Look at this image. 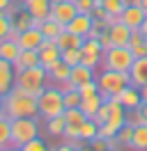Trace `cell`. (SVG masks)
I'll return each mask as SVG.
<instances>
[{
    "instance_id": "6da1fadb",
    "label": "cell",
    "mask_w": 147,
    "mask_h": 151,
    "mask_svg": "<svg viewBox=\"0 0 147 151\" xmlns=\"http://www.w3.org/2000/svg\"><path fill=\"white\" fill-rule=\"evenodd\" d=\"M2 110L9 119H18V117H39V105L37 99L23 92L21 87H12L7 94L2 96Z\"/></svg>"
},
{
    "instance_id": "7a4b0ae2",
    "label": "cell",
    "mask_w": 147,
    "mask_h": 151,
    "mask_svg": "<svg viewBox=\"0 0 147 151\" xmlns=\"http://www.w3.org/2000/svg\"><path fill=\"white\" fill-rule=\"evenodd\" d=\"M99 83V94L103 101H110L124 89L127 85H131V76L129 71H113V69H103L101 76L97 78Z\"/></svg>"
},
{
    "instance_id": "3957f363",
    "label": "cell",
    "mask_w": 147,
    "mask_h": 151,
    "mask_svg": "<svg viewBox=\"0 0 147 151\" xmlns=\"http://www.w3.org/2000/svg\"><path fill=\"white\" fill-rule=\"evenodd\" d=\"M46 80H48V71L44 66H32V69H23L16 71V87H21L23 92H28L30 96H39L46 89Z\"/></svg>"
},
{
    "instance_id": "277c9868",
    "label": "cell",
    "mask_w": 147,
    "mask_h": 151,
    "mask_svg": "<svg viewBox=\"0 0 147 151\" xmlns=\"http://www.w3.org/2000/svg\"><path fill=\"white\" fill-rule=\"evenodd\" d=\"M37 105H39V117L44 119H53L57 114H64V96L57 85L46 87L41 94L37 96Z\"/></svg>"
},
{
    "instance_id": "5b68a950",
    "label": "cell",
    "mask_w": 147,
    "mask_h": 151,
    "mask_svg": "<svg viewBox=\"0 0 147 151\" xmlns=\"http://www.w3.org/2000/svg\"><path fill=\"white\" fill-rule=\"evenodd\" d=\"M39 135V117H18L12 119V147H23Z\"/></svg>"
},
{
    "instance_id": "8992f818",
    "label": "cell",
    "mask_w": 147,
    "mask_h": 151,
    "mask_svg": "<svg viewBox=\"0 0 147 151\" xmlns=\"http://www.w3.org/2000/svg\"><path fill=\"white\" fill-rule=\"evenodd\" d=\"M133 53L129 46H113L103 53V69H113V71H131L133 66Z\"/></svg>"
},
{
    "instance_id": "52a82bcc",
    "label": "cell",
    "mask_w": 147,
    "mask_h": 151,
    "mask_svg": "<svg viewBox=\"0 0 147 151\" xmlns=\"http://www.w3.org/2000/svg\"><path fill=\"white\" fill-rule=\"evenodd\" d=\"M90 117L83 112L81 108H64V122H67V126H64V140L67 142H74V140H81V128L83 124L87 122Z\"/></svg>"
},
{
    "instance_id": "ba28073f",
    "label": "cell",
    "mask_w": 147,
    "mask_h": 151,
    "mask_svg": "<svg viewBox=\"0 0 147 151\" xmlns=\"http://www.w3.org/2000/svg\"><path fill=\"white\" fill-rule=\"evenodd\" d=\"M57 62H62V50L55 44V39H44V44L39 48V64L44 66L46 71H51Z\"/></svg>"
},
{
    "instance_id": "9c48e42d",
    "label": "cell",
    "mask_w": 147,
    "mask_h": 151,
    "mask_svg": "<svg viewBox=\"0 0 147 151\" xmlns=\"http://www.w3.org/2000/svg\"><path fill=\"white\" fill-rule=\"evenodd\" d=\"M44 32L39 28H28L25 32H18V46H21V50H39L41 48V44H44Z\"/></svg>"
},
{
    "instance_id": "30bf717a",
    "label": "cell",
    "mask_w": 147,
    "mask_h": 151,
    "mask_svg": "<svg viewBox=\"0 0 147 151\" xmlns=\"http://www.w3.org/2000/svg\"><path fill=\"white\" fill-rule=\"evenodd\" d=\"M76 14H78V9H76V2L74 0H64V2L51 5V19H55L57 23H62V25H67Z\"/></svg>"
},
{
    "instance_id": "8fae6325",
    "label": "cell",
    "mask_w": 147,
    "mask_h": 151,
    "mask_svg": "<svg viewBox=\"0 0 147 151\" xmlns=\"http://www.w3.org/2000/svg\"><path fill=\"white\" fill-rule=\"evenodd\" d=\"M131 32H133V30L129 28L127 23H122L119 19L108 25V35H110L113 46H129V41H131Z\"/></svg>"
},
{
    "instance_id": "7c38bea8",
    "label": "cell",
    "mask_w": 147,
    "mask_h": 151,
    "mask_svg": "<svg viewBox=\"0 0 147 151\" xmlns=\"http://www.w3.org/2000/svg\"><path fill=\"white\" fill-rule=\"evenodd\" d=\"M14 85H16V69L12 62L0 57V96H5Z\"/></svg>"
},
{
    "instance_id": "4fadbf2b",
    "label": "cell",
    "mask_w": 147,
    "mask_h": 151,
    "mask_svg": "<svg viewBox=\"0 0 147 151\" xmlns=\"http://www.w3.org/2000/svg\"><path fill=\"white\" fill-rule=\"evenodd\" d=\"M92 14H76L64 28L69 30V32H74V35H81V37L87 39V35H90V30H92Z\"/></svg>"
},
{
    "instance_id": "5bb4252c",
    "label": "cell",
    "mask_w": 147,
    "mask_h": 151,
    "mask_svg": "<svg viewBox=\"0 0 147 151\" xmlns=\"http://www.w3.org/2000/svg\"><path fill=\"white\" fill-rule=\"evenodd\" d=\"M129 76H131V85H136L138 89L145 87L147 85V57H136Z\"/></svg>"
},
{
    "instance_id": "9a60e30c",
    "label": "cell",
    "mask_w": 147,
    "mask_h": 151,
    "mask_svg": "<svg viewBox=\"0 0 147 151\" xmlns=\"http://www.w3.org/2000/svg\"><path fill=\"white\" fill-rule=\"evenodd\" d=\"M115 99H117V101H119L122 105H124L127 110H131V108H138V105L143 103L140 89H138L136 85H127V87H124V89H122V92H119L117 96H115Z\"/></svg>"
},
{
    "instance_id": "2e32d148",
    "label": "cell",
    "mask_w": 147,
    "mask_h": 151,
    "mask_svg": "<svg viewBox=\"0 0 147 151\" xmlns=\"http://www.w3.org/2000/svg\"><path fill=\"white\" fill-rule=\"evenodd\" d=\"M145 16H147V14L143 12V7H127V9L122 12L119 21H122V23H127L131 30H138L140 25H143Z\"/></svg>"
},
{
    "instance_id": "e0dca14e",
    "label": "cell",
    "mask_w": 147,
    "mask_h": 151,
    "mask_svg": "<svg viewBox=\"0 0 147 151\" xmlns=\"http://www.w3.org/2000/svg\"><path fill=\"white\" fill-rule=\"evenodd\" d=\"M55 44L60 46V50H67V48H83V44H85V37H81V35H74V32H69V30L64 28L62 32L57 35Z\"/></svg>"
},
{
    "instance_id": "ac0fdd59",
    "label": "cell",
    "mask_w": 147,
    "mask_h": 151,
    "mask_svg": "<svg viewBox=\"0 0 147 151\" xmlns=\"http://www.w3.org/2000/svg\"><path fill=\"white\" fill-rule=\"evenodd\" d=\"M97 76H94V69H90V66L85 64H76L71 66V73H69V80H71L76 87H81L83 83H90V80H94Z\"/></svg>"
},
{
    "instance_id": "d6986e66",
    "label": "cell",
    "mask_w": 147,
    "mask_h": 151,
    "mask_svg": "<svg viewBox=\"0 0 147 151\" xmlns=\"http://www.w3.org/2000/svg\"><path fill=\"white\" fill-rule=\"evenodd\" d=\"M23 7H25L35 19H48V16H51V0H25Z\"/></svg>"
},
{
    "instance_id": "ffe728a7",
    "label": "cell",
    "mask_w": 147,
    "mask_h": 151,
    "mask_svg": "<svg viewBox=\"0 0 147 151\" xmlns=\"http://www.w3.org/2000/svg\"><path fill=\"white\" fill-rule=\"evenodd\" d=\"M32 66H39V50H21L18 57L14 60V69L23 71V69H32Z\"/></svg>"
},
{
    "instance_id": "44dd1931",
    "label": "cell",
    "mask_w": 147,
    "mask_h": 151,
    "mask_svg": "<svg viewBox=\"0 0 147 151\" xmlns=\"http://www.w3.org/2000/svg\"><path fill=\"white\" fill-rule=\"evenodd\" d=\"M129 48H131L133 57H147V37L140 32V30H133V32H131Z\"/></svg>"
},
{
    "instance_id": "7402d4cb",
    "label": "cell",
    "mask_w": 147,
    "mask_h": 151,
    "mask_svg": "<svg viewBox=\"0 0 147 151\" xmlns=\"http://www.w3.org/2000/svg\"><path fill=\"white\" fill-rule=\"evenodd\" d=\"M18 53H21V46H18L16 39H2L0 41V57L2 60H7V62H12L14 64V60L18 57Z\"/></svg>"
},
{
    "instance_id": "603a6c76",
    "label": "cell",
    "mask_w": 147,
    "mask_h": 151,
    "mask_svg": "<svg viewBox=\"0 0 147 151\" xmlns=\"http://www.w3.org/2000/svg\"><path fill=\"white\" fill-rule=\"evenodd\" d=\"M69 73H71V66L64 64V62H57V64L48 71V80H51L53 85H60L64 80H69Z\"/></svg>"
},
{
    "instance_id": "cb8c5ba5",
    "label": "cell",
    "mask_w": 147,
    "mask_h": 151,
    "mask_svg": "<svg viewBox=\"0 0 147 151\" xmlns=\"http://www.w3.org/2000/svg\"><path fill=\"white\" fill-rule=\"evenodd\" d=\"M131 149H136V151H147V124H138V126H133Z\"/></svg>"
},
{
    "instance_id": "d4e9b609",
    "label": "cell",
    "mask_w": 147,
    "mask_h": 151,
    "mask_svg": "<svg viewBox=\"0 0 147 151\" xmlns=\"http://www.w3.org/2000/svg\"><path fill=\"white\" fill-rule=\"evenodd\" d=\"M32 21H35V16H32L25 7H21V9H18V14L14 16V21H12V25H14V30H16V32H25L28 28H32Z\"/></svg>"
},
{
    "instance_id": "484cf974",
    "label": "cell",
    "mask_w": 147,
    "mask_h": 151,
    "mask_svg": "<svg viewBox=\"0 0 147 151\" xmlns=\"http://www.w3.org/2000/svg\"><path fill=\"white\" fill-rule=\"evenodd\" d=\"M12 147V119L7 114L0 117V149Z\"/></svg>"
},
{
    "instance_id": "4316f807",
    "label": "cell",
    "mask_w": 147,
    "mask_h": 151,
    "mask_svg": "<svg viewBox=\"0 0 147 151\" xmlns=\"http://www.w3.org/2000/svg\"><path fill=\"white\" fill-rule=\"evenodd\" d=\"M39 30L44 32V37H46V39H57V35H60V32L64 30V25H62V23H57L55 19H51V16H48V19H44V23L39 25Z\"/></svg>"
},
{
    "instance_id": "83f0119b",
    "label": "cell",
    "mask_w": 147,
    "mask_h": 151,
    "mask_svg": "<svg viewBox=\"0 0 147 151\" xmlns=\"http://www.w3.org/2000/svg\"><path fill=\"white\" fill-rule=\"evenodd\" d=\"M101 103H103L101 94H97V96H87V99H83V101H81V110L92 119V117L97 114V110L101 108Z\"/></svg>"
},
{
    "instance_id": "f1b7e54d",
    "label": "cell",
    "mask_w": 147,
    "mask_h": 151,
    "mask_svg": "<svg viewBox=\"0 0 147 151\" xmlns=\"http://www.w3.org/2000/svg\"><path fill=\"white\" fill-rule=\"evenodd\" d=\"M64 126H67L64 114H57V117H53V119H46V131L51 133V135H55V137L64 135Z\"/></svg>"
},
{
    "instance_id": "f546056e",
    "label": "cell",
    "mask_w": 147,
    "mask_h": 151,
    "mask_svg": "<svg viewBox=\"0 0 147 151\" xmlns=\"http://www.w3.org/2000/svg\"><path fill=\"white\" fill-rule=\"evenodd\" d=\"M81 55H83V48H67V50H62V62L69 66H76L81 64Z\"/></svg>"
},
{
    "instance_id": "4dcf8cb0",
    "label": "cell",
    "mask_w": 147,
    "mask_h": 151,
    "mask_svg": "<svg viewBox=\"0 0 147 151\" xmlns=\"http://www.w3.org/2000/svg\"><path fill=\"white\" fill-rule=\"evenodd\" d=\"M97 135H99V126L92 122V119H87V122L83 124V128H81V140L90 142V140H94Z\"/></svg>"
},
{
    "instance_id": "1f68e13d",
    "label": "cell",
    "mask_w": 147,
    "mask_h": 151,
    "mask_svg": "<svg viewBox=\"0 0 147 151\" xmlns=\"http://www.w3.org/2000/svg\"><path fill=\"white\" fill-rule=\"evenodd\" d=\"M115 137H117V142L122 144V147H129V149H131V140H133V126H131V124H124Z\"/></svg>"
},
{
    "instance_id": "d6a6232c",
    "label": "cell",
    "mask_w": 147,
    "mask_h": 151,
    "mask_svg": "<svg viewBox=\"0 0 147 151\" xmlns=\"http://www.w3.org/2000/svg\"><path fill=\"white\" fill-rule=\"evenodd\" d=\"M62 96H64V108H81L83 96H81V92H78V87H76V89H69V92H62Z\"/></svg>"
},
{
    "instance_id": "836d02e7",
    "label": "cell",
    "mask_w": 147,
    "mask_h": 151,
    "mask_svg": "<svg viewBox=\"0 0 147 151\" xmlns=\"http://www.w3.org/2000/svg\"><path fill=\"white\" fill-rule=\"evenodd\" d=\"M103 9L113 16H122V12L127 9V2L124 0H103Z\"/></svg>"
},
{
    "instance_id": "e575fe53",
    "label": "cell",
    "mask_w": 147,
    "mask_h": 151,
    "mask_svg": "<svg viewBox=\"0 0 147 151\" xmlns=\"http://www.w3.org/2000/svg\"><path fill=\"white\" fill-rule=\"evenodd\" d=\"M108 117H110V101H103V103H101V108L97 110V114L92 117V122L97 124V126H101V124L108 122Z\"/></svg>"
},
{
    "instance_id": "d590c367",
    "label": "cell",
    "mask_w": 147,
    "mask_h": 151,
    "mask_svg": "<svg viewBox=\"0 0 147 151\" xmlns=\"http://www.w3.org/2000/svg\"><path fill=\"white\" fill-rule=\"evenodd\" d=\"M83 53H92V55H103L106 50H103V46H101L99 39H85V44H83Z\"/></svg>"
},
{
    "instance_id": "8d00e7d4",
    "label": "cell",
    "mask_w": 147,
    "mask_h": 151,
    "mask_svg": "<svg viewBox=\"0 0 147 151\" xmlns=\"http://www.w3.org/2000/svg\"><path fill=\"white\" fill-rule=\"evenodd\" d=\"M78 92H81L83 99H87V96H97V94H99V83H97V78L90 80V83H83V85L78 87Z\"/></svg>"
},
{
    "instance_id": "74e56055",
    "label": "cell",
    "mask_w": 147,
    "mask_h": 151,
    "mask_svg": "<svg viewBox=\"0 0 147 151\" xmlns=\"http://www.w3.org/2000/svg\"><path fill=\"white\" fill-rule=\"evenodd\" d=\"M23 151H51V147H46V142L37 135L35 140H30V142H25L23 147H21Z\"/></svg>"
},
{
    "instance_id": "f35d334b",
    "label": "cell",
    "mask_w": 147,
    "mask_h": 151,
    "mask_svg": "<svg viewBox=\"0 0 147 151\" xmlns=\"http://www.w3.org/2000/svg\"><path fill=\"white\" fill-rule=\"evenodd\" d=\"M101 60H103V55H92V53H83V55H81V64L90 66V69H97V66L101 64Z\"/></svg>"
},
{
    "instance_id": "ab89813d",
    "label": "cell",
    "mask_w": 147,
    "mask_h": 151,
    "mask_svg": "<svg viewBox=\"0 0 147 151\" xmlns=\"http://www.w3.org/2000/svg\"><path fill=\"white\" fill-rule=\"evenodd\" d=\"M12 30H14L12 21H9L5 14H0V41H2V39H7L9 35H12Z\"/></svg>"
},
{
    "instance_id": "60d3db41",
    "label": "cell",
    "mask_w": 147,
    "mask_h": 151,
    "mask_svg": "<svg viewBox=\"0 0 147 151\" xmlns=\"http://www.w3.org/2000/svg\"><path fill=\"white\" fill-rule=\"evenodd\" d=\"M74 2H76L78 14H92V9H94V0H74Z\"/></svg>"
},
{
    "instance_id": "b9f144b4",
    "label": "cell",
    "mask_w": 147,
    "mask_h": 151,
    "mask_svg": "<svg viewBox=\"0 0 147 151\" xmlns=\"http://www.w3.org/2000/svg\"><path fill=\"white\" fill-rule=\"evenodd\" d=\"M87 144H90L94 151H108V140H106V137H99V135H97L94 140H90Z\"/></svg>"
},
{
    "instance_id": "7bdbcfd3",
    "label": "cell",
    "mask_w": 147,
    "mask_h": 151,
    "mask_svg": "<svg viewBox=\"0 0 147 151\" xmlns=\"http://www.w3.org/2000/svg\"><path fill=\"white\" fill-rule=\"evenodd\" d=\"M51 151H81V149H78V147H74L71 142L64 140L62 144H57V147H51Z\"/></svg>"
},
{
    "instance_id": "ee69618b",
    "label": "cell",
    "mask_w": 147,
    "mask_h": 151,
    "mask_svg": "<svg viewBox=\"0 0 147 151\" xmlns=\"http://www.w3.org/2000/svg\"><path fill=\"white\" fill-rule=\"evenodd\" d=\"M12 2H14V0H0V14H2V12L7 9V7L12 5Z\"/></svg>"
},
{
    "instance_id": "f6af8a7d",
    "label": "cell",
    "mask_w": 147,
    "mask_h": 151,
    "mask_svg": "<svg viewBox=\"0 0 147 151\" xmlns=\"http://www.w3.org/2000/svg\"><path fill=\"white\" fill-rule=\"evenodd\" d=\"M140 112H143V117H145V124H147V101H143V103H140Z\"/></svg>"
},
{
    "instance_id": "bcb514c9",
    "label": "cell",
    "mask_w": 147,
    "mask_h": 151,
    "mask_svg": "<svg viewBox=\"0 0 147 151\" xmlns=\"http://www.w3.org/2000/svg\"><path fill=\"white\" fill-rule=\"evenodd\" d=\"M127 7H140V0H124Z\"/></svg>"
},
{
    "instance_id": "7dc6e473",
    "label": "cell",
    "mask_w": 147,
    "mask_h": 151,
    "mask_svg": "<svg viewBox=\"0 0 147 151\" xmlns=\"http://www.w3.org/2000/svg\"><path fill=\"white\" fill-rule=\"evenodd\" d=\"M138 30H140V32H143V35L147 37V16H145V21H143V25H140Z\"/></svg>"
},
{
    "instance_id": "c3c4849f",
    "label": "cell",
    "mask_w": 147,
    "mask_h": 151,
    "mask_svg": "<svg viewBox=\"0 0 147 151\" xmlns=\"http://www.w3.org/2000/svg\"><path fill=\"white\" fill-rule=\"evenodd\" d=\"M140 96H143V101H147V85L140 87Z\"/></svg>"
},
{
    "instance_id": "681fc988",
    "label": "cell",
    "mask_w": 147,
    "mask_h": 151,
    "mask_svg": "<svg viewBox=\"0 0 147 151\" xmlns=\"http://www.w3.org/2000/svg\"><path fill=\"white\" fill-rule=\"evenodd\" d=\"M140 7H143V12L147 14V0H140Z\"/></svg>"
},
{
    "instance_id": "f907efd6",
    "label": "cell",
    "mask_w": 147,
    "mask_h": 151,
    "mask_svg": "<svg viewBox=\"0 0 147 151\" xmlns=\"http://www.w3.org/2000/svg\"><path fill=\"white\" fill-rule=\"evenodd\" d=\"M5 151H23V149H21V147H7Z\"/></svg>"
},
{
    "instance_id": "816d5d0a",
    "label": "cell",
    "mask_w": 147,
    "mask_h": 151,
    "mask_svg": "<svg viewBox=\"0 0 147 151\" xmlns=\"http://www.w3.org/2000/svg\"><path fill=\"white\" fill-rule=\"evenodd\" d=\"M5 114V110H2V96H0V117Z\"/></svg>"
},
{
    "instance_id": "f5cc1de1",
    "label": "cell",
    "mask_w": 147,
    "mask_h": 151,
    "mask_svg": "<svg viewBox=\"0 0 147 151\" xmlns=\"http://www.w3.org/2000/svg\"><path fill=\"white\" fill-rule=\"evenodd\" d=\"M81 151H94V149H92L90 144H87V147H83V149H81Z\"/></svg>"
},
{
    "instance_id": "db71d44e",
    "label": "cell",
    "mask_w": 147,
    "mask_h": 151,
    "mask_svg": "<svg viewBox=\"0 0 147 151\" xmlns=\"http://www.w3.org/2000/svg\"><path fill=\"white\" fill-rule=\"evenodd\" d=\"M57 2H64V0H51V5H57Z\"/></svg>"
},
{
    "instance_id": "11a10c76",
    "label": "cell",
    "mask_w": 147,
    "mask_h": 151,
    "mask_svg": "<svg viewBox=\"0 0 147 151\" xmlns=\"http://www.w3.org/2000/svg\"><path fill=\"white\" fill-rule=\"evenodd\" d=\"M16 2H18V5H23V2H25V0H16Z\"/></svg>"
},
{
    "instance_id": "9f6ffc18",
    "label": "cell",
    "mask_w": 147,
    "mask_h": 151,
    "mask_svg": "<svg viewBox=\"0 0 147 151\" xmlns=\"http://www.w3.org/2000/svg\"><path fill=\"white\" fill-rule=\"evenodd\" d=\"M0 151H5V149H0Z\"/></svg>"
},
{
    "instance_id": "6f0895ef",
    "label": "cell",
    "mask_w": 147,
    "mask_h": 151,
    "mask_svg": "<svg viewBox=\"0 0 147 151\" xmlns=\"http://www.w3.org/2000/svg\"><path fill=\"white\" fill-rule=\"evenodd\" d=\"M108 151H113V149H108Z\"/></svg>"
}]
</instances>
